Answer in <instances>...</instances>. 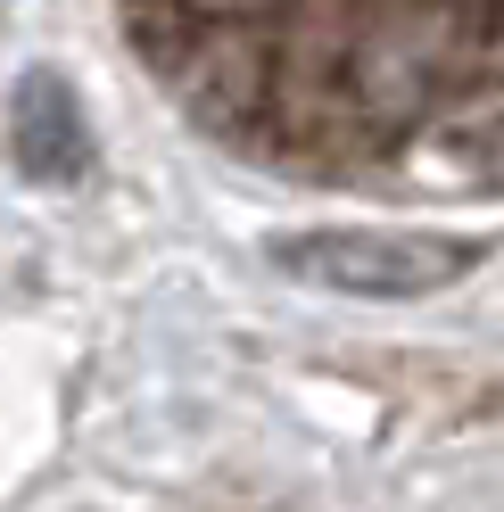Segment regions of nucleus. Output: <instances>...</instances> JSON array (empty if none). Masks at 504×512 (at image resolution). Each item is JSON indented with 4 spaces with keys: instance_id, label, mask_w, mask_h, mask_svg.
Segmentation results:
<instances>
[{
    "instance_id": "nucleus-2",
    "label": "nucleus",
    "mask_w": 504,
    "mask_h": 512,
    "mask_svg": "<svg viewBox=\"0 0 504 512\" xmlns=\"http://www.w3.org/2000/svg\"><path fill=\"white\" fill-rule=\"evenodd\" d=\"M9 157H17V174L42 182V190H75L91 166H100L83 91L58 75V67H25L9 83Z\"/></svg>"
},
{
    "instance_id": "nucleus-1",
    "label": "nucleus",
    "mask_w": 504,
    "mask_h": 512,
    "mask_svg": "<svg viewBox=\"0 0 504 512\" xmlns=\"http://www.w3.org/2000/svg\"><path fill=\"white\" fill-rule=\"evenodd\" d=\"M471 265H480V240L422 232V223H314V232L273 240V273H290L323 298H372V306L438 298Z\"/></svg>"
}]
</instances>
